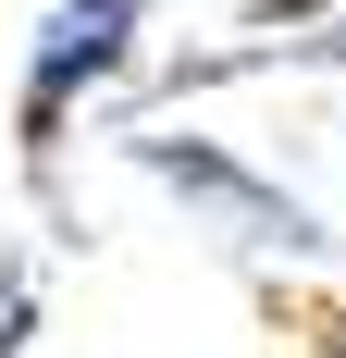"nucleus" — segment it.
Here are the masks:
<instances>
[{
    "mask_svg": "<svg viewBox=\"0 0 346 358\" xmlns=\"http://www.w3.org/2000/svg\"><path fill=\"white\" fill-rule=\"evenodd\" d=\"M137 37H148V0H50V25L25 50V148L62 136V111L137 62Z\"/></svg>",
    "mask_w": 346,
    "mask_h": 358,
    "instance_id": "nucleus-1",
    "label": "nucleus"
},
{
    "mask_svg": "<svg viewBox=\"0 0 346 358\" xmlns=\"http://www.w3.org/2000/svg\"><path fill=\"white\" fill-rule=\"evenodd\" d=\"M148 173L161 185H186V198H198L210 222H223V235H235V248H284V259H310L321 248V210L310 198H284V185H260L247 173V161H223V148H173V136H148Z\"/></svg>",
    "mask_w": 346,
    "mask_h": 358,
    "instance_id": "nucleus-2",
    "label": "nucleus"
},
{
    "mask_svg": "<svg viewBox=\"0 0 346 358\" xmlns=\"http://www.w3.org/2000/svg\"><path fill=\"white\" fill-rule=\"evenodd\" d=\"M321 346H334V358H346V322H334V334H321Z\"/></svg>",
    "mask_w": 346,
    "mask_h": 358,
    "instance_id": "nucleus-3",
    "label": "nucleus"
}]
</instances>
